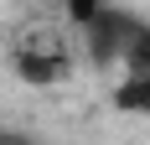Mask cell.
Here are the masks:
<instances>
[{
  "label": "cell",
  "instance_id": "obj_1",
  "mask_svg": "<svg viewBox=\"0 0 150 145\" xmlns=\"http://www.w3.org/2000/svg\"><path fill=\"white\" fill-rule=\"evenodd\" d=\"M67 21L83 31V36H78V42H83V57L98 72L129 57V42H135L140 26H145V16L119 11V5H67Z\"/></svg>",
  "mask_w": 150,
  "mask_h": 145
},
{
  "label": "cell",
  "instance_id": "obj_2",
  "mask_svg": "<svg viewBox=\"0 0 150 145\" xmlns=\"http://www.w3.org/2000/svg\"><path fill=\"white\" fill-rule=\"evenodd\" d=\"M11 57H16V72H21L26 83H36V88H52V83H62V78L73 72L67 36H62V31H31V36L16 42Z\"/></svg>",
  "mask_w": 150,
  "mask_h": 145
},
{
  "label": "cell",
  "instance_id": "obj_3",
  "mask_svg": "<svg viewBox=\"0 0 150 145\" xmlns=\"http://www.w3.org/2000/svg\"><path fill=\"white\" fill-rule=\"evenodd\" d=\"M114 109H124V114H150V83L145 78H124V83L114 88Z\"/></svg>",
  "mask_w": 150,
  "mask_h": 145
},
{
  "label": "cell",
  "instance_id": "obj_4",
  "mask_svg": "<svg viewBox=\"0 0 150 145\" xmlns=\"http://www.w3.org/2000/svg\"><path fill=\"white\" fill-rule=\"evenodd\" d=\"M124 68H129V78H145V83H150V21L140 26V36H135V42H129Z\"/></svg>",
  "mask_w": 150,
  "mask_h": 145
},
{
  "label": "cell",
  "instance_id": "obj_5",
  "mask_svg": "<svg viewBox=\"0 0 150 145\" xmlns=\"http://www.w3.org/2000/svg\"><path fill=\"white\" fill-rule=\"evenodd\" d=\"M0 145H36V135H26V130H5V124H0Z\"/></svg>",
  "mask_w": 150,
  "mask_h": 145
}]
</instances>
